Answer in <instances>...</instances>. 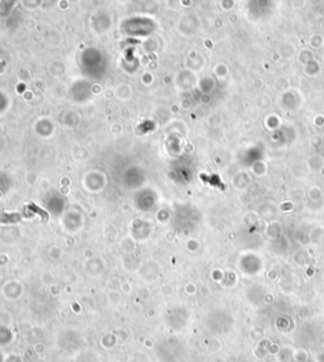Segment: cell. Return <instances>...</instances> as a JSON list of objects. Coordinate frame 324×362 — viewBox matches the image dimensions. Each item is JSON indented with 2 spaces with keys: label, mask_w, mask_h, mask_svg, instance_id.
Segmentation results:
<instances>
[{
  "label": "cell",
  "mask_w": 324,
  "mask_h": 362,
  "mask_svg": "<svg viewBox=\"0 0 324 362\" xmlns=\"http://www.w3.org/2000/svg\"><path fill=\"white\" fill-rule=\"evenodd\" d=\"M22 219L20 214H12V215H0V222H18Z\"/></svg>",
  "instance_id": "1"
},
{
  "label": "cell",
  "mask_w": 324,
  "mask_h": 362,
  "mask_svg": "<svg viewBox=\"0 0 324 362\" xmlns=\"http://www.w3.org/2000/svg\"><path fill=\"white\" fill-rule=\"evenodd\" d=\"M29 209H32L33 211H37V213H39V214H41L43 218H45V219H47V218H48V214H47V213H46V211H43V210H41L38 207H35L34 204H29Z\"/></svg>",
  "instance_id": "2"
}]
</instances>
